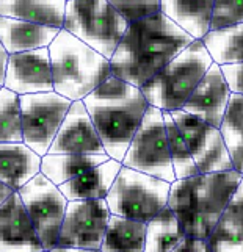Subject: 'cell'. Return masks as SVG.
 Returning a JSON list of instances; mask_svg holds the SVG:
<instances>
[{"instance_id":"d4e9b609","label":"cell","mask_w":243,"mask_h":252,"mask_svg":"<svg viewBox=\"0 0 243 252\" xmlns=\"http://www.w3.org/2000/svg\"><path fill=\"white\" fill-rule=\"evenodd\" d=\"M207 54L218 66L243 62V22L209 30L201 38Z\"/></svg>"},{"instance_id":"2e32d148","label":"cell","mask_w":243,"mask_h":252,"mask_svg":"<svg viewBox=\"0 0 243 252\" xmlns=\"http://www.w3.org/2000/svg\"><path fill=\"white\" fill-rule=\"evenodd\" d=\"M0 251H42L17 191L0 204Z\"/></svg>"},{"instance_id":"5bb4252c","label":"cell","mask_w":243,"mask_h":252,"mask_svg":"<svg viewBox=\"0 0 243 252\" xmlns=\"http://www.w3.org/2000/svg\"><path fill=\"white\" fill-rule=\"evenodd\" d=\"M47 154H105L83 100H74Z\"/></svg>"},{"instance_id":"4dcf8cb0","label":"cell","mask_w":243,"mask_h":252,"mask_svg":"<svg viewBox=\"0 0 243 252\" xmlns=\"http://www.w3.org/2000/svg\"><path fill=\"white\" fill-rule=\"evenodd\" d=\"M108 3L127 22H135L160 13V0H108Z\"/></svg>"},{"instance_id":"e0dca14e","label":"cell","mask_w":243,"mask_h":252,"mask_svg":"<svg viewBox=\"0 0 243 252\" xmlns=\"http://www.w3.org/2000/svg\"><path fill=\"white\" fill-rule=\"evenodd\" d=\"M62 29L0 16V42L8 54L49 47Z\"/></svg>"},{"instance_id":"7c38bea8","label":"cell","mask_w":243,"mask_h":252,"mask_svg":"<svg viewBox=\"0 0 243 252\" xmlns=\"http://www.w3.org/2000/svg\"><path fill=\"white\" fill-rule=\"evenodd\" d=\"M182 135L187 152L199 174L232 169L229 152L220 130L215 128L182 108L170 111Z\"/></svg>"},{"instance_id":"6da1fadb","label":"cell","mask_w":243,"mask_h":252,"mask_svg":"<svg viewBox=\"0 0 243 252\" xmlns=\"http://www.w3.org/2000/svg\"><path fill=\"white\" fill-rule=\"evenodd\" d=\"M192 41L187 32L163 13L129 22L110 58L111 74L141 88Z\"/></svg>"},{"instance_id":"277c9868","label":"cell","mask_w":243,"mask_h":252,"mask_svg":"<svg viewBox=\"0 0 243 252\" xmlns=\"http://www.w3.org/2000/svg\"><path fill=\"white\" fill-rule=\"evenodd\" d=\"M54 91L82 100L111 75L110 60L62 29L49 46Z\"/></svg>"},{"instance_id":"e575fe53","label":"cell","mask_w":243,"mask_h":252,"mask_svg":"<svg viewBox=\"0 0 243 252\" xmlns=\"http://www.w3.org/2000/svg\"><path fill=\"white\" fill-rule=\"evenodd\" d=\"M11 193H13V189H11L10 187H6L5 184H2V182H0V204H2Z\"/></svg>"},{"instance_id":"7a4b0ae2","label":"cell","mask_w":243,"mask_h":252,"mask_svg":"<svg viewBox=\"0 0 243 252\" xmlns=\"http://www.w3.org/2000/svg\"><path fill=\"white\" fill-rule=\"evenodd\" d=\"M82 100L105 154L110 158L123 161L149 105L141 90L111 74Z\"/></svg>"},{"instance_id":"603a6c76","label":"cell","mask_w":243,"mask_h":252,"mask_svg":"<svg viewBox=\"0 0 243 252\" xmlns=\"http://www.w3.org/2000/svg\"><path fill=\"white\" fill-rule=\"evenodd\" d=\"M108 158L107 154H46L41 157L39 171L55 185H62Z\"/></svg>"},{"instance_id":"9a60e30c","label":"cell","mask_w":243,"mask_h":252,"mask_svg":"<svg viewBox=\"0 0 243 252\" xmlns=\"http://www.w3.org/2000/svg\"><path fill=\"white\" fill-rule=\"evenodd\" d=\"M229 95L231 91L223 79L220 66L212 63L182 105V110L204 121L206 124L218 128Z\"/></svg>"},{"instance_id":"4316f807","label":"cell","mask_w":243,"mask_h":252,"mask_svg":"<svg viewBox=\"0 0 243 252\" xmlns=\"http://www.w3.org/2000/svg\"><path fill=\"white\" fill-rule=\"evenodd\" d=\"M185 232L177 216L167 205L146 222L144 251H174Z\"/></svg>"},{"instance_id":"4fadbf2b","label":"cell","mask_w":243,"mask_h":252,"mask_svg":"<svg viewBox=\"0 0 243 252\" xmlns=\"http://www.w3.org/2000/svg\"><path fill=\"white\" fill-rule=\"evenodd\" d=\"M3 86L19 95L54 91L49 47L10 54Z\"/></svg>"},{"instance_id":"ffe728a7","label":"cell","mask_w":243,"mask_h":252,"mask_svg":"<svg viewBox=\"0 0 243 252\" xmlns=\"http://www.w3.org/2000/svg\"><path fill=\"white\" fill-rule=\"evenodd\" d=\"M123 163L108 158L102 161L98 166L82 172L68 182H63L58 188L66 196L68 201H77V199H104L113 184L118 171Z\"/></svg>"},{"instance_id":"f1b7e54d","label":"cell","mask_w":243,"mask_h":252,"mask_svg":"<svg viewBox=\"0 0 243 252\" xmlns=\"http://www.w3.org/2000/svg\"><path fill=\"white\" fill-rule=\"evenodd\" d=\"M163 123H165V130H167V136H168L170 155H171V163H173V169H174L176 179L196 176L199 172L195 166L193 160L190 158L185 143L182 140V135L174 123V119L171 118L170 111H163Z\"/></svg>"},{"instance_id":"ba28073f","label":"cell","mask_w":243,"mask_h":252,"mask_svg":"<svg viewBox=\"0 0 243 252\" xmlns=\"http://www.w3.org/2000/svg\"><path fill=\"white\" fill-rule=\"evenodd\" d=\"M121 163L127 168L141 171L167 182L176 179L163 123V110L147 105L141 124L135 132Z\"/></svg>"},{"instance_id":"1f68e13d","label":"cell","mask_w":243,"mask_h":252,"mask_svg":"<svg viewBox=\"0 0 243 252\" xmlns=\"http://www.w3.org/2000/svg\"><path fill=\"white\" fill-rule=\"evenodd\" d=\"M220 71L231 93L243 94V62L220 66Z\"/></svg>"},{"instance_id":"484cf974","label":"cell","mask_w":243,"mask_h":252,"mask_svg":"<svg viewBox=\"0 0 243 252\" xmlns=\"http://www.w3.org/2000/svg\"><path fill=\"white\" fill-rule=\"evenodd\" d=\"M146 222L111 215L101 251H144Z\"/></svg>"},{"instance_id":"52a82bcc","label":"cell","mask_w":243,"mask_h":252,"mask_svg":"<svg viewBox=\"0 0 243 252\" xmlns=\"http://www.w3.org/2000/svg\"><path fill=\"white\" fill-rule=\"evenodd\" d=\"M170 184L123 164L105 196L108 210L111 215L147 222L167 207Z\"/></svg>"},{"instance_id":"d6a6232c","label":"cell","mask_w":243,"mask_h":252,"mask_svg":"<svg viewBox=\"0 0 243 252\" xmlns=\"http://www.w3.org/2000/svg\"><path fill=\"white\" fill-rule=\"evenodd\" d=\"M174 251H201V252H206V251H210L209 245H207V240H203V238H198V237H192V235H184L179 241V245L176 246Z\"/></svg>"},{"instance_id":"30bf717a","label":"cell","mask_w":243,"mask_h":252,"mask_svg":"<svg viewBox=\"0 0 243 252\" xmlns=\"http://www.w3.org/2000/svg\"><path fill=\"white\" fill-rule=\"evenodd\" d=\"M22 141L38 155H46L72 100L57 91L21 94Z\"/></svg>"},{"instance_id":"8992f818","label":"cell","mask_w":243,"mask_h":252,"mask_svg":"<svg viewBox=\"0 0 243 252\" xmlns=\"http://www.w3.org/2000/svg\"><path fill=\"white\" fill-rule=\"evenodd\" d=\"M127 25L108 0H66L63 29L108 60Z\"/></svg>"},{"instance_id":"5b68a950","label":"cell","mask_w":243,"mask_h":252,"mask_svg":"<svg viewBox=\"0 0 243 252\" xmlns=\"http://www.w3.org/2000/svg\"><path fill=\"white\" fill-rule=\"evenodd\" d=\"M212 63L201 39H193L140 90L152 107L163 111L182 108Z\"/></svg>"},{"instance_id":"7402d4cb","label":"cell","mask_w":243,"mask_h":252,"mask_svg":"<svg viewBox=\"0 0 243 252\" xmlns=\"http://www.w3.org/2000/svg\"><path fill=\"white\" fill-rule=\"evenodd\" d=\"M66 0H0V16L63 29Z\"/></svg>"},{"instance_id":"f546056e","label":"cell","mask_w":243,"mask_h":252,"mask_svg":"<svg viewBox=\"0 0 243 252\" xmlns=\"http://www.w3.org/2000/svg\"><path fill=\"white\" fill-rule=\"evenodd\" d=\"M243 22V0H213L209 30Z\"/></svg>"},{"instance_id":"ac0fdd59","label":"cell","mask_w":243,"mask_h":252,"mask_svg":"<svg viewBox=\"0 0 243 252\" xmlns=\"http://www.w3.org/2000/svg\"><path fill=\"white\" fill-rule=\"evenodd\" d=\"M210 251L242 252L243 251V182L231 196L210 235L207 237Z\"/></svg>"},{"instance_id":"3957f363","label":"cell","mask_w":243,"mask_h":252,"mask_svg":"<svg viewBox=\"0 0 243 252\" xmlns=\"http://www.w3.org/2000/svg\"><path fill=\"white\" fill-rule=\"evenodd\" d=\"M240 182L242 174L234 169L174 179L170 184L167 205L187 235L207 240Z\"/></svg>"},{"instance_id":"836d02e7","label":"cell","mask_w":243,"mask_h":252,"mask_svg":"<svg viewBox=\"0 0 243 252\" xmlns=\"http://www.w3.org/2000/svg\"><path fill=\"white\" fill-rule=\"evenodd\" d=\"M8 57L10 54L6 52L3 44L0 42V86L5 83V74H6V64H8Z\"/></svg>"},{"instance_id":"44dd1931","label":"cell","mask_w":243,"mask_h":252,"mask_svg":"<svg viewBox=\"0 0 243 252\" xmlns=\"http://www.w3.org/2000/svg\"><path fill=\"white\" fill-rule=\"evenodd\" d=\"M212 5L213 0H160V13L193 39H201L209 32Z\"/></svg>"},{"instance_id":"9c48e42d","label":"cell","mask_w":243,"mask_h":252,"mask_svg":"<svg viewBox=\"0 0 243 252\" xmlns=\"http://www.w3.org/2000/svg\"><path fill=\"white\" fill-rule=\"evenodd\" d=\"M29 218L36 230L42 251H55L68 199L41 171L17 189Z\"/></svg>"},{"instance_id":"83f0119b","label":"cell","mask_w":243,"mask_h":252,"mask_svg":"<svg viewBox=\"0 0 243 252\" xmlns=\"http://www.w3.org/2000/svg\"><path fill=\"white\" fill-rule=\"evenodd\" d=\"M22 141V118L19 94L0 88V143Z\"/></svg>"},{"instance_id":"8fae6325","label":"cell","mask_w":243,"mask_h":252,"mask_svg":"<svg viewBox=\"0 0 243 252\" xmlns=\"http://www.w3.org/2000/svg\"><path fill=\"white\" fill-rule=\"evenodd\" d=\"M108 218L110 210L105 197L68 201L55 251H101Z\"/></svg>"},{"instance_id":"cb8c5ba5","label":"cell","mask_w":243,"mask_h":252,"mask_svg":"<svg viewBox=\"0 0 243 252\" xmlns=\"http://www.w3.org/2000/svg\"><path fill=\"white\" fill-rule=\"evenodd\" d=\"M243 94L231 93L220 123V135L229 152L232 169L243 174Z\"/></svg>"},{"instance_id":"d6986e66","label":"cell","mask_w":243,"mask_h":252,"mask_svg":"<svg viewBox=\"0 0 243 252\" xmlns=\"http://www.w3.org/2000/svg\"><path fill=\"white\" fill-rule=\"evenodd\" d=\"M41 169V155L25 144L0 143V182L17 191Z\"/></svg>"},{"instance_id":"d590c367","label":"cell","mask_w":243,"mask_h":252,"mask_svg":"<svg viewBox=\"0 0 243 252\" xmlns=\"http://www.w3.org/2000/svg\"><path fill=\"white\" fill-rule=\"evenodd\" d=\"M0 88H2V86H0Z\"/></svg>"}]
</instances>
